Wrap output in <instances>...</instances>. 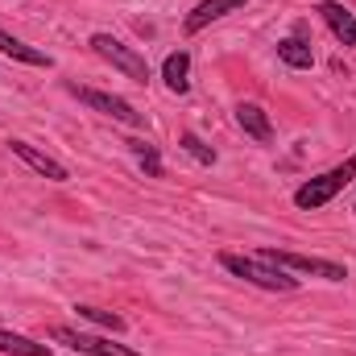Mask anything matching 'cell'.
<instances>
[{"instance_id": "13", "label": "cell", "mask_w": 356, "mask_h": 356, "mask_svg": "<svg viewBox=\"0 0 356 356\" xmlns=\"http://www.w3.org/2000/svg\"><path fill=\"white\" fill-rule=\"evenodd\" d=\"M277 58L286 67H294V71H311L315 67V50H311L307 38H282L277 42Z\"/></svg>"}, {"instance_id": "18", "label": "cell", "mask_w": 356, "mask_h": 356, "mask_svg": "<svg viewBox=\"0 0 356 356\" xmlns=\"http://www.w3.org/2000/svg\"><path fill=\"white\" fill-rule=\"evenodd\" d=\"M353 211H356V207H353Z\"/></svg>"}, {"instance_id": "11", "label": "cell", "mask_w": 356, "mask_h": 356, "mask_svg": "<svg viewBox=\"0 0 356 356\" xmlns=\"http://www.w3.org/2000/svg\"><path fill=\"white\" fill-rule=\"evenodd\" d=\"M0 54H8V58H17V63H25V67H54V58L46 54V50H33L29 42H21V38H13L8 29H0Z\"/></svg>"}, {"instance_id": "10", "label": "cell", "mask_w": 356, "mask_h": 356, "mask_svg": "<svg viewBox=\"0 0 356 356\" xmlns=\"http://www.w3.org/2000/svg\"><path fill=\"white\" fill-rule=\"evenodd\" d=\"M236 124L245 129V137H253L261 145L273 141V120H269V112L261 104H236Z\"/></svg>"}, {"instance_id": "7", "label": "cell", "mask_w": 356, "mask_h": 356, "mask_svg": "<svg viewBox=\"0 0 356 356\" xmlns=\"http://www.w3.org/2000/svg\"><path fill=\"white\" fill-rule=\"evenodd\" d=\"M249 0H199L191 13H186V21H182V33L186 38H195V33H203L207 25H216V21H224L228 13H241Z\"/></svg>"}, {"instance_id": "1", "label": "cell", "mask_w": 356, "mask_h": 356, "mask_svg": "<svg viewBox=\"0 0 356 356\" xmlns=\"http://www.w3.org/2000/svg\"><path fill=\"white\" fill-rule=\"evenodd\" d=\"M353 178H356V154H348L340 166H332V170H323V175L307 178V182L294 191V207H298V211H319V207H327Z\"/></svg>"}, {"instance_id": "12", "label": "cell", "mask_w": 356, "mask_h": 356, "mask_svg": "<svg viewBox=\"0 0 356 356\" xmlns=\"http://www.w3.org/2000/svg\"><path fill=\"white\" fill-rule=\"evenodd\" d=\"M162 79H166V88L175 91V95H186V91H191V54H186V50L166 54V63H162Z\"/></svg>"}, {"instance_id": "3", "label": "cell", "mask_w": 356, "mask_h": 356, "mask_svg": "<svg viewBox=\"0 0 356 356\" xmlns=\"http://www.w3.org/2000/svg\"><path fill=\"white\" fill-rule=\"evenodd\" d=\"M91 50L112 67V71H120L124 79H133V83H149V63H145V54L141 50H133V46H124L120 38H112V33H91Z\"/></svg>"}, {"instance_id": "5", "label": "cell", "mask_w": 356, "mask_h": 356, "mask_svg": "<svg viewBox=\"0 0 356 356\" xmlns=\"http://www.w3.org/2000/svg\"><path fill=\"white\" fill-rule=\"evenodd\" d=\"M261 261L286 269V273H311V277H323V282H344L348 269L340 261H323V257H307V253H286V249H261L257 253Z\"/></svg>"}, {"instance_id": "14", "label": "cell", "mask_w": 356, "mask_h": 356, "mask_svg": "<svg viewBox=\"0 0 356 356\" xmlns=\"http://www.w3.org/2000/svg\"><path fill=\"white\" fill-rule=\"evenodd\" d=\"M0 353L4 356H50V344H38V340H29L21 332L0 327Z\"/></svg>"}, {"instance_id": "8", "label": "cell", "mask_w": 356, "mask_h": 356, "mask_svg": "<svg viewBox=\"0 0 356 356\" xmlns=\"http://www.w3.org/2000/svg\"><path fill=\"white\" fill-rule=\"evenodd\" d=\"M8 149H13V154H17V158H21V162H25L33 175L50 178V182H67V178H71L63 162H54L50 154H42L38 145H29V141H21V137H13V141H8Z\"/></svg>"}, {"instance_id": "4", "label": "cell", "mask_w": 356, "mask_h": 356, "mask_svg": "<svg viewBox=\"0 0 356 356\" xmlns=\"http://www.w3.org/2000/svg\"><path fill=\"white\" fill-rule=\"evenodd\" d=\"M67 91H71L79 104H88V108L104 112V116H112V120H120V124H129V129H145V112H137L129 99H120V95H112V91L83 88V83H67Z\"/></svg>"}, {"instance_id": "16", "label": "cell", "mask_w": 356, "mask_h": 356, "mask_svg": "<svg viewBox=\"0 0 356 356\" xmlns=\"http://www.w3.org/2000/svg\"><path fill=\"white\" fill-rule=\"evenodd\" d=\"M178 149H186V154H191L195 162H203V166H216V158H220V154H216L199 133H191V129H186V133H178Z\"/></svg>"}, {"instance_id": "2", "label": "cell", "mask_w": 356, "mask_h": 356, "mask_svg": "<svg viewBox=\"0 0 356 356\" xmlns=\"http://www.w3.org/2000/svg\"><path fill=\"white\" fill-rule=\"evenodd\" d=\"M220 266L228 269L232 277H245V282H253V286H261V290H273V294H294V290H298V277H294V273L269 266V261H261V257L220 253Z\"/></svg>"}, {"instance_id": "9", "label": "cell", "mask_w": 356, "mask_h": 356, "mask_svg": "<svg viewBox=\"0 0 356 356\" xmlns=\"http://www.w3.org/2000/svg\"><path fill=\"white\" fill-rule=\"evenodd\" d=\"M315 13L327 21V29L336 33L340 46H356V13L348 8V4H340V0H319Z\"/></svg>"}, {"instance_id": "6", "label": "cell", "mask_w": 356, "mask_h": 356, "mask_svg": "<svg viewBox=\"0 0 356 356\" xmlns=\"http://www.w3.org/2000/svg\"><path fill=\"white\" fill-rule=\"evenodd\" d=\"M54 344H67L71 353H83V356H141L137 348L129 344H116V340H104V336H91V332H79V327H67V323H54L46 332Z\"/></svg>"}, {"instance_id": "17", "label": "cell", "mask_w": 356, "mask_h": 356, "mask_svg": "<svg viewBox=\"0 0 356 356\" xmlns=\"http://www.w3.org/2000/svg\"><path fill=\"white\" fill-rule=\"evenodd\" d=\"M129 149L137 154V162H141V170L149 178H162V154H158V145H149V141H129Z\"/></svg>"}, {"instance_id": "15", "label": "cell", "mask_w": 356, "mask_h": 356, "mask_svg": "<svg viewBox=\"0 0 356 356\" xmlns=\"http://www.w3.org/2000/svg\"><path fill=\"white\" fill-rule=\"evenodd\" d=\"M75 315L79 319H88V323H95V327H108V332H124V319L116 315V311H104V307H91V302H75Z\"/></svg>"}]
</instances>
